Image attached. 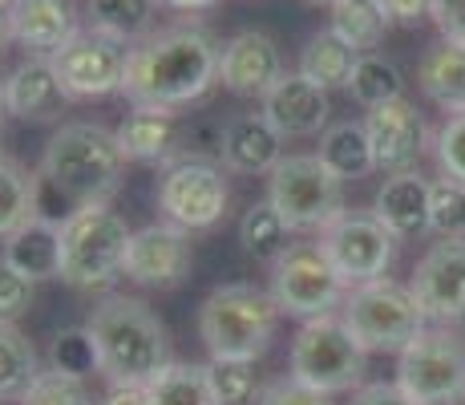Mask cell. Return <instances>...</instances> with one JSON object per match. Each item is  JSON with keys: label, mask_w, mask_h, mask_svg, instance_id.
Wrapping results in <instances>:
<instances>
[{"label": "cell", "mask_w": 465, "mask_h": 405, "mask_svg": "<svg viewBox=\"0 0 465 405\" xmlns=\"http://www.w3.org/2000/svg\"><path fill=\"white\" fill-rule=\"evenodd\" d=\"M126 155L118 147V134L97 122H65L49 138L41 155L37 175V215L53 223H65L77 207L110 203L122 187Z\"/></svg>", "instance_id": "cell-1"}, {"label": "cell", "mask_w": 465, "mask_h": 405, "mask_svg": "<svg viewBox=\"0 0 465 405\" xmlns=\"http://www.w3.org/2000/svg\"><path fill=\"white\" fill-rule=\"evenodd\" d=\"M219 81V45L211 33L194 25L150 33L138 41L126 57L122 94L134 106H154V110H178V106L199 102Z\"/></svg>", "instance_id": "cell-2"}, {"label": "cell", "mask_w": 465, "mask_h": 405, "mask_svg": "<svg viewBox=\"0 0 465 405\" xmlns=\"http://www.w3.org/2000/svg\"><path fill=\"white\" fill-rule=\"evenodd\" d=\"M89 332L102 353L105 381L146 385L170 365V340L163 320L138 296H105L89 317Z\"/></svg>", "instance_id": "cell-3"}, {"label": "cell", "mask_w": 465, "mask_h": 405, "mask_svg": "<svg viewBox=\"0 0 465 405\" xmlns=\"http://www.w3.org/2000/svg\"><path fill=\"white\" fill-rule=\"evenodd\" d=\"M280 304L272 292L255 284H223L203 300L199 309V337L207 345L211 361H259L272 349Z\"/></svg>", "instance_id": "cell-4"}, {"label": "cell", "mask_w": 465, "mask_h": 405, "mask_svg": "<svg viewBox=\"0 0 465 405\" xmlns=\"http://www.w3.org/2000/svg\"><path fill=\"white\" fill-rule=\"evenodd\" d=\"M134 231L110 203L77 207L61 223V280L77 292H105L126 268Z\"/></svg>", "instance_id": "cell-5"}, {"label": "cell", "mask_w": 465, "mask_h": 405, "mask_svg": "<svg viewBox=\"0 0 465 405\" xmlns=\"http://www.w3.org/2000/svg\"><path fill=\"white\" fill-rule=\"evenodd\" d=\"M340 317H344L348 332L361 340L364 353H405L429 329V317L417 304L413 288L389 280V276L348 288Z\"/></svg>", "instance_id": "cell-6"}, {"label": "cell", "mask_w": 465, "mask_h": 405, "mask_svg": "<svg viewBox=\"0 0 465 405\" xmlns=\"http://www.w3.org/2000/svg\"><path fill=\"white\" fill-rule=\"evenodd\" d=\"M364 361H369V353L348 332L344 317L328 312V317L300 324L296 340H292L288 369L296 381L336 398V393H356L364 385Z\"/></svg>", "instance_id": "cell-7"}, {"label": "cell", "mask_w": 465, "mask_h": 405, "mask_svg": "<svg viewBox=\"0 0 465 405\" xmlns=\"http://www.w3.org/2000/svg\"><path fill=\"white\" fill-rule=\"evenodd\" d=\"M267 203L283 215L288 231H324L344 207V183L320 162V155H288L267 175Z\"/></svg>", "instance_id": "cell-8"}, {"label": "cell", "mask_w": 465, "mask_h": 405, "mask_svg": "<svg viewBox=\"0 0 465 405\" xmlns=\"http://www.w3.org/2000/svg\"><path fill=\"white\" fill-rule=\"evenodd\" d=\"M397 385L417 405H453L465 398V340L450 324H429L397 353Z\"/></svg>", "instance_id": "cell-9"}, {"label": "cell", "mask_w": 465, "mask_h": 405, "mask_svg": "<svg viewBox=\"0 0 465 405\" xmlns=\"http://www.w3.org/2000/svg\"><path fill=\"white\" fill-rule=\"evenodd\" d=\"M348 284L324 256L320 243H292L272 264V300L280 304L283 317L316 320L328 317L344 304Z\"/></svg>", "instance_id": "cell-10"}, {"label": "cell", "mask_w": 465, "mask_h": 405, "mask_svg": "<svg viewBox=\"0 0 465 405\" xmlns=\"http://www.w3.org/2000/svg\"><path fill=\"white\" fill-rule=\"evenodd\" d=\"M227 203H231V187H227V170L219 162L178 158L163 167L158 211H163L166 223L191 231V236L194 231H211L227 215Z\"/></svg>", "instance_id": "cell-11"}, {"label": "cell", "mask_w": 465, "mask_h": 405, "mask_svg": "<svg viewBox=\"0 0 465 405\" xmlns=\"http://www.w3.org/2000/svg\"><path fill=\"white\" fill-rule=\"evenodd\" d=\"M316 243L324 248V256L332 259L348 288L389 276L392 259H397V236L372 211H344L336 223L320 231Z\"/></svg>", "instance_id": "cell-12"}, {"label": "cell", "mask_w": 465, "mask_h": 405, "mask_svg": "<svg viewBox=\"0 0 465 405\" xmlns=\"http://www.w3.org/2000/svg\"><path fill=\"white\" fill-rule=\"evenodd\" d=\"M130 49L114 37H102L94 29H82L65 49L53 53V69H57L61 86H65L69 102H94V97L122 94V77H126Z\"/></svg>", "instance_id": "cell-13"}, {"label": "cell", "mask_w": 465, "mask_h": 405, "mask_svg": "<svg viewBox=\"0 0 465 405\" xmlns=\"http://www.w3.org/2000/svg\"><path fill=\"white\" fill-rule=\"evenodd\" d=\"M194 264V248H191V231L174 228V223H146L142 231H134L130 248H126V276L138 288H158L170 292L191 276Z\"/></svg>", "instance_id": "cell-14"}, {"label": "cell", "mask_w": 465, "mask_h": 405, "mask_svg": "<svg viewBox=\"0 0 465 405\" xmlns=\"http://www.w3.org/2000/svg\"><path fill=\"white\" fill-rule=\"evenodd\" d=\"M417 304L429 324H461L465 320V239H437L413 268Z\"/></svg>", "instance_id": "cell-15"}, {"label": "cell", "mask_w": 465, "mask_h": 405, "mask_svg": "<svg viewBox=\"0 0 465 405\" xmlns=\"http://www.w3.org/2000/svg\"><path fill=\"white\" fill-rule=\"evenodd\" d=\"M364 130H369L377 170H384V175L417 170V162H421V155L429 150L425 114L417 110L409 97H397V102H384L377 110H369Z\"/></svg>", "instance_id": "cell-16"}, {"label": "cell", "mask_w": 465, "mask_h": 405, "mask_svg": "<svg viewBox=\"0 0 465 405\" xmlns=\"http://www.w3.org/2000/svg\"><path fill=\"white\" fill-rule=\"evenodd\" d=\"M259 114L283 138H316V134L328 130L332 102H328V89H320L316 81H308L303 74H283L259 97Z\"/></svg>", "instance_id": "cell-17"}, {"label": "cell", "mask_w": 465, "mask_h": 405, "mask_svg": "<svg viewBox=\"0 0 465 405\" xmlns=\"http://www.w3.org/2000/svg\"><path fill=\"white\" fill-rule=\"evenodd\" d=\"M288 69L280 45L259 29H243L219 49V86L239 97H263Z\"/></svg>", "instance_id": "cell-18"}, {"label": "cell", "mask_w": 465, "mask_h": 405, "mask_svg": "<svg viewBox=\"0 0 465 405\" xmlns=\"http://www.w3.org/2000/svg\"><path fill=\"white\" fill-rule=\"evenodd\" d=\"M8 21H13V41L29 57H53L82 33L74 0H13Z\"/></svg>", "instance_id": "cell-19"}, {"label": "cell", "mask_w": 465, "mask_h": 405, "mask_svg": "<svg viewBox=\"0 0 465 405\" xmlns=\"http://www.w3.org/2000/svg\"><path fill=\"white\" fill-rule=\"evenodd\" d=\"M283 155V134L263 114H235L223 126V170L227 175H272Z\"/></svg>", "instance_id": "cell-20"}, {"label": "cell", "mask_w": 465, "mask_h": 405, "mask_svg": "<svg viewBox=\"0 0 465 405\" xmlns=\"http://www.w3.org/2000/svg\"><path fill=\"white\" fill-rule=\"evenodd\" d=\"M114 134H118V147L126 155V162L170 167V162H178V150H183V126H178L174 110L134 106Z\"/></svg>", "instance_id": "cell-21"}, {"label": "cell", "mask_w": 465, "mask_h": 405, "mask_svg": "<svg viewBox=\"0 0 465 405\" xmlns=\"http://www.w3.org/2000/svg\"><path fill=\"white\" fill-rule=\"evenodd\" d=\"M5 94H8V118L21 122H49L69 106V94L49 57H25L5 77Z\"/></svg>", "instance_id": "cell-22"}, {"label": "cell", "mask_w": 465, "mask_h": 405, "mask_svg": "<svg viewBox=\"0 0 465 405\" xmlns=\"http://www.w3.org/2000/svg\"><path fill=\"white\" fill-rule=\"evenodd\" d=\"M429 195H433V178H425L421 170L384 175L377 199H372V215L397 239H417L429 231Z\"/></svg>", "instance_id": "cell-23"}, {"label": "cell", "mask_w": 465, "mask_h": 405, "mask_svg": "<svg viewBox=\"0 0 465 405\" xmlns=\"http://www.w3.org/2000/svg\"><path fill=\"white\" fill-rule=\"evenodd\" d=\"M5 259L33 284L61 280V223L33 215L21 231L5 239Z\"/></svg>", "instance_id": "cell-24"}, {"label": "cell", "mask_w": 465, "mask_h": 405, "mask_svg": "<svg viewBox=\"0 0 465 405\" xmlns=\"http://www.w3.org/2000/svg\"><path fill=\"white\" fill-rule=\"evenodd\" d=\"M417 81H421L429 102L441 106L445 114H465V45H433L417 66Z\"/></svg>", "instance_id": "cell-25"}, {"label": "cell", "mask_w": 465, "mask_h": 405, "mask_svg": "<svg viewBox=\"0 0 465 405\" xmlns=\"http://www.w3.org/2000/svg\"><path fill=\"white\" fill-rule=\"evenodd\" d=\"M320 162L340 178V183H356V178H369L377 170L372 158V142L364 122H336L320 134Z\"/></svg>", "instance_id": "cell-26"}, {"label": "cell", "mask_w": 465, "mask_h": 405, "mask_svg": "<svg viewBox=\"0 0 465 405\" xmlns=\"http://www.w3.org/2000/svg\"><path fill=\"white\" fill-rule=\"evenodd\" d=\"M158 5L163 0H85V29L122 45H138L154 29Z\"/></svg>", "instance_id": "cell-27"}, {"label": "cell", "mask_w": 465, "mask_h": 405, "mask_svg": "<svg viewBox=\"0 0 465 405\" xmlns=\"http://www.w3.org/2000/svg\"><path fill=\"white\" fill-rule=\"evenodd\" d=\"M356 57H361V53H356L352 45H344L332 29H320V33H312L308 37V45H303L296 74L316 81L320 89H348L352 69H356Z\"/></svg>", "instance_id": "cell-28"}, {"label": "cell", "mask_w": 465, "mask_h": 405, "mask_svg": "<svg viewBox=\"0 0 465 405\" xmlns=\"http://www.w3.org/2000/svg\"><path fill=\"white\" fill-rule=\"evenodd\" d=\"M328 8H332V25L328 29L344 45H352L356 53H372L392 25L381 0H332Z\"/></svg>", "instance_id": "cell-29"}, {"label": "cell", "mask_w": 465, "mask_h": 405, "mask_svg": "<svg viewBox=\"0 0 465 405\" xmlns=\"http://www.w3.org/2000/svg\"><path fill=\"white\" fill-rule=\"evenodd\" d=\"M37 215V175L13 155H0V239L21 231Z\"/></svg>", "instance_id": "cell-30"}, {"label": "cell", "mask_w": 465, "mask_h": 405, "mask_svg": "<svg viewBox=\"0 0 465 405\" xmlns=\"http://www.w3.org/2000/svg\"><path fill=\"white\" fill-rule=\"evenodd\" d=\"M288 236L292 231H288V223H283V215L267 199L252 203L247 215L239 219V243H243V251L252 259H259V264H275V259L292 248Z\"/></svg>", "instance_id": "cell-31"}, {"label": "cell", "mask_w": 465, "mask_h": 405, "mask_svg": "<svg viewBox=\"0 0 465 405\" xmlns=\"http://www.w3.org/2000/svg\"><path fill=\"white\" fill-rule=\"evenodd\" d=\"M41 373V357L33 349V340L25 337L16 324L0 320V401H21V393L33 385V377Z\"/></svg>", "instance_id": "cell-32"}, {"label": "cell", "mask_w": 465, "mask_h": 405, "mask_svg": "<svg viewBox=\"0 0 465 405\" xmlns=\"http://www.w3.org/2000/svg\"><path fill=\"white\" fill-rule=\"evenodd\" d=\"M150 405H214L207 365L170 361L154 381H146Z\"/></svg>", "instance_id": "cell-33"}, {"label": "cell", "mask_w": 465, "mask_h": 405, "mask_svg": "<svg viewBox=\"0 0 465 405\" xmlns=\"http://www.w3.org/2000/svg\"><path fill=\"white\" fill-rule=\"evenodd\" d=\"M348 94H352L364 110H377L384 102L405 97V77H401V69L392 66L389 57H381V53H361L356 69H352V81H348Z\"/></svg>", "instance_id": "cell-34"}, {"label": "cell", "mask_w": 465, "mask_h": 405, "mask_svg": "<svg viewBox=\"0 0 465 405\" xmlns=\"http://www.w3.org/2000/svg\"><path fill=\"white\" fill-rule=\"evenodd\" d=\"M49 369L77 377V381H89V377L102 373V353H97V340L89 332V324H82V329H61L49 340Z\"/></svg>", "instance_id": "cell-35"}, {"label": "cell", "mask_w": 465, "mask_h": 405, "mask_svg": "<svg viewBox=\"0 0 465 405\" xmlns=\"http://www.w3.org/2000/svg\"><path fill=\"white\" fill-rule=\"evenodd\" d=\"M207 377L214 405H252L263 393L255 361H207Z\"/></svg>", "instance_id": "cell-36"}, {"label": "cell", "mask_w": 465, "mask_h": 405, "mask_svg": "<svg viewBox=\"0 0 465 405\" xmlns=\"http://www.w3.org/2000/svg\"><path fill=\"white\" fill-rule=\"evenodd\" d=\"M429 231L437 239H465V183L458 178H433L429 195Z\"/></svg>", "instance_id": "cell-37"}, {"label": "cell", "mask_w": 465, "mask_h": 405, "mask_svg": "<svg viewBox=\"0 0 465 405\" xmlns=\"http://www.w3.org/2000/svg\"><path fill=\"white\" fill-rule=\"evenodd\" d=\"M89 401L94 398H89L85 381L57 373V369H41L29 390L21 393V405H89Z\"/></svg>", "instance_id": "cell-38"}, {"label": "cell", "mask_w": 465, "mask_h": 405, "mask_svg": "<svg viewBox=\"0 0 465 405\" xmlns=\"http://www.w3.org/2000/svg\"><path fill=\"white\" fill-rule=\"evenodd\" d=\"M33 300H37V284L29 276H21L5 256H0V320L16 324L21 317H29Z\"/></svg>", "instance_id": "cell-39"}, {"label": "cell", "mask_w": 465, "mask_h": 405, "mask_svg": "<svg viewBox=\"0 0 465 405\" xmlns=\"http://www.w3.org/2000/svg\"><path fill=\"white\" fill-rule=\"evenodd\" d=\"M433 158L445 178L465 183V114H450L441 130L433 134Z\"/></svg>", "instance_id": "cell-40"}, {"label": "cell", "mask_w": 465, "mask_h": 405, "mask_svg": "<svg viewBox=\"0 0 465 405\" xmlns=\"http://www.w3.org/2000/svg\"><path fill=\"white\" fill-rule=\"evenodd\" d=\"M259 405H332V398L320 390H312V385L296 381V377H280V381H272L263 393H259Z\"/></svg>", "instance_id": "cell-41"}, {"label": "cell", "mask_w": 465, "mask_h": 405, "mask_svg": "<svg viewBox=\"0 0 465 405\" xmlns=\"http://www.w3.org/2000/svg\"><path fill=\"white\" fill-rule=\"evenodd\" d=\"M348 405H417V401L409 398L397 381H369V385H361V390L352 393V401Z\"/></svg>", "instance_id": "cell-42"}, {"label": "cell", "mask_w": 465, "mask_h": 405, "mask_svg": "<svg viewBox=\"0 0 465 405\" xmlns=\"http://www.w3.org/2000/svg\"><path fill=\"white\" fill-rule=\"evenodd\" d=\"M433 21L445 41L465 45V0H433Z\"/></svg>", "instance_id": "cell-43"}, {"label": "cell", "mask_w": 465, "mask_h": 405, "mask_svg": "<svg viewBox=\"0 0 465 405\" xmlns=\"http://www.w3.org/2000/svg\"><path fill=\"white\" fill-rule=\"evenodd\" d=\"M384 13H389L392 25H421L425 16H433V0H381Z\"/></svg>", "instance_id": "cell-44"}, {"label": "cell", "mask_w": 465, "mask_h": 405, "mask_svg": "<svg viewBox=\"0 0 465 405\" xmlns=\"http://www.w3.org/2000/svg\"><path fill=\"white\" fill-rule=\"evenodd\" d=\"M105 405H150V390L134 381H114L105 393Z\"/></svg>", "instance_id": "cell-45"}, {"label": "cell", "mask_w": 465, "mask_h": 405, "mask_svg": "<svg viewBox=\"0 0 465 405\" xmlns=\"http://www.w3.org/2000/svg\"><path fill=\"white\" fill-rule=\"evenodd\" d=\"M166 8H178V13H203V8H211L214 0H163Z\"/></svg>", "instance_id": "cell-46"}, {"label": "cell", "mask_w": 465, "mask_h": 405, "mask_svg": "<svg viewBox=\"0 0 465 405\" xmlns=\"http://www.w3.org/2000/svg\"><path fill=\"white\" fill-rule=\"evenodd\" d=\"M8 41H13V21H8V8L0 5V49H5Z\"/></svg>", "instance_id": "cell-47"}, {"label": "cell", "mask_w": 465, "mask_h": 405, "mask_svg": "<svg viewBox=\"0 0 465 405\" xmlns=\"http://www.w3.org/2000/svg\"><path fill=\"white\" fill-rule=\"evenodd\" d=\"M5 118H8V94H5V77H0V130H5Z\"/></svg>", "instance_id": "cell-48"}, {"label": "cell", "mask_w": 465, "mask_h": 405, "mask_svg": "<svg viewBox=\"0 0 465 405\" xmlns=\"http://www.w3.org/2000/svg\"><path fill=\"white\" fill-rule=\"evenodd\" d=\"M308 5H332V0H308Z\"/></svg>", "instance_id": "cell-49"}, {"label": "cell", "mask_w": 465, "mask_h": 405, "mask_svg": "<svg viewBox=\"0 0 465 405\" xmlns=\"http://www.w3.org/2000/svg\"><path fill=\"white\" fill-rule=\"evenodd\" d=\"M0 5H5V8H13V0H0Z\"/></svg>", "instance_id": "cell-50"}, {"label": "cell", "mask_w": 465, "mask_h": 405, "mask_svg": "<svg viewBox=\"0 0 465 405\" xmlns=\"http://www.w3.org/2000/svg\"><path fill=\"white\" fill-rule=\"evenodd\" d=\"M89 405H105V401H89Z\"/></svg>", "instance_id": "cell-51"}]
</instances>
